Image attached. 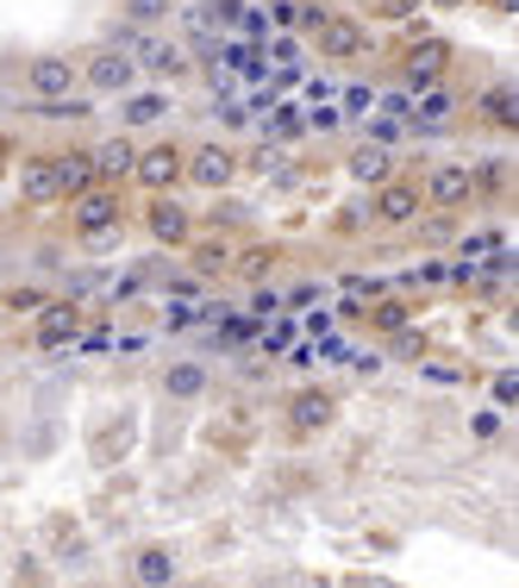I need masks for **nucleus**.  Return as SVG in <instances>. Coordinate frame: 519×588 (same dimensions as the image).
Here are the masks:
<instances>
[{
    "label": "nucleus",
    "instance_id": "1",
    "mask_svg": "<svg viewBox=\"0 0 519 588\" xmlns=\"http://www.w3.org/2000/svg\"><path fill=\"white\" fill-rule=\"evenodd\" d=\"M382 195H376V207H369V219H382V226H413L420 219V207H425V195L413 188V182H401V176H388V182H376Z\"/></svg>",
    "mask_w": 519,
    "mask_h": 588
},
{
    "label": "nucleus",
    "instance_id": "2",
    "mask_svg": "<svg viewBox=\"0 0 519 588\" xmlns=\"http://www.w3.org/2000/svg\"><path fill=\"white\" fill-rule=\"evenodd\" d=\"M182 176H188L194 188H226V182L238 176V157H231L226 144H201L194 157H182Z\"/></svg>",
    "mask_w": 519,
    "mask_h": 588
},
{
    "label": "nucleus",
    "instance_id": "3",
    "mask_svg": "<svg viewBox=\"0 0 519 588\" xmlns=\"http://www.w3.org/2000/svg\"><path fill=\"white\" fill-rule=\"evenodd\" d=\"M132 176L144 182L151 195H163V188H175V182H182V151H175V144H151V151H138Z\"/></svg>",
    "mask_w": 519,
    "mask_h": 588
},
{
    "label": "nucleus",
    "instance_id": "4",
    "mask_svg": "<svg viewBox=\"0 0 519 588\" xmlns=\"http://www.w3.org/2000/svg\"><path fill=\"white\" fill-rule=\"evenodd\" d=\"M76 226H82V238H88V244H113L119 238V200H113V188H107V195H82V214H76Z\"/></svg>",
    "mask_w": 519,
    "mask_h": 588
},
{
    "label": "nucleus",
    "instance_id": "5",
    "mask_svg": "<svg viewBox=\"0 0 519 588\" xmlns=\"http://www.w3.org/2000/svg\"><path fill=\"white\" fill-rule=\"evenodd\" d=\"M425 195H432V207H439V214H457V207H469V195H476V176H469L463 163H439Z\"/></svg>",
    "mask_w": 519,
    "mask_h": 588
},
{
    "label": "nucleus",
    "instance_id": "6",
    "mask_svg": "<svg viewBox=\"0 0 519 588\" xmlns=\"http://www.w3.org/2000/svg\"><path fill=\"white\" fill-rule=\"evenodd\" d=\"M407 63H413V76H407V95H420V88H432V81L444 76V63H451V44L444 39H425L407 51Z\"/></svg>",
    "mask_w": 519,
    "mask_h": 588
},
{
    "label": "nucleus",
    "instance_id": "7",
    "mask_svg": "<svg viewBox=\"0 0 519 588\" xmlns=\"http://www.w3.org/2000/svg\"><path fill=\"white\" fill-rule=\"evenodd\" d=\"M20 195L32 200V207H51V200L63 195V176H57V157H32L20 170Z\"/></svg>",
    "mask_w": 519,
    "mask_h": 588
},
{
    "label": "nucleus",
    "instance_id": "8",
    "mask_svg": "<svg viewBox=\"0 0 519 588\" xmlns=\"http://www.w3.org/2000/svg\"><path fill=\"white\" fill-rule=\"evenodd\" d=\"M332 413H338V401H332L326 389H301L289 401V426L294 432H320V426H332Z\"/></svg>",
    "mask_w": 519,
    "mask_h": 588
},
{
    "label": "nucleus",
    "instance_id": "9",
    "mask_svg": "<svg viewBox=\"0 0 519 588\" xmlns=\"http://www.w3.org/2000/svg\"><path fill=\"white\" fill-rule=\"evenodd\" d=\"M132 76H138V63H126L119 51H100V57L88 63V88H95V95H126Z\"/></svg>",
    "mask_w": 519,
    "mask_h": 588
},
{
    "label": "nucleus",
    "instance_id": "10",
    "mask_svg": "<svg viewBox=\"0 0 519 588\" xmlns=\"http://www.w3.org/2000/svg\"><path fill=\"white\" fill-rule=\"evenodd\" d=\"M25 81L39 88V100H57V95L76 88V63H69V57H39L32 69H25Z\"/></svg>",
    "mask_w": 519,
    "mask_h": 588
},
{
    "label": "nucleus",
    "instance_id": "11",
    "mask_svg": "<svg viewBox=\"0 0 519 588\" xmlns=\"http://www.w3.org/2000/svg\"><path fill=\"white\" fill-rule=\"evenodd\" d=\"M345 170H350V182H388L394 176V157H388V144L369 138V144H357V151L345 157Z\"/></svg>",
    "mask_w": 519,
    "mask_h": 588
},
{
    "label": "nucleus",
    "instance_id": "12",
    "mask_svg": "<svg viewBox=\"0 0 519 588\" xmlns=\"http://www.w3.org/2000/svg\"><path fill=\"white\" fill-rule=\"evenodd\" d=\"M144 226H151L156 244H188V214H182L175 200H156V195H151V214H144Z\"/></svg>",
    "mask_w": 519,
    "mask_h": 588
},
{
    "label": "nucleus",
    "instance_id": "13",
    "mask_svg": "<svg viewBox=\"0 0 519 588\" xmlns=\"http://www.w3.org/2000/svg\"><path fill=\"white\" fill-rule=\"evenodd\" d=\"M207 382H213L207 363H170V370H163V394H170V401H201Z\"/></svg>",
    "mask_w": 519,
    "mask_h": 588
},
{
    "label": "nucleus",
    "instance_id": "14",
    "mask_svg": "<svg viewBox=\"0 0 519 588\" xmlns=\"http://www.w3.org/2000/svg\"><path fill=\"white\" fill-rule=\"evenodd\" d=\"M357 51H364V25L332 13V20L320 25V57H357Z\"/></svg>",
    "mask_w": 519,
    "mask_h": 588
},
{
    "label": "nucleus",
    "instance_id": "15",
    "mask_svg": "<svg viewBox=\"0 0 519 588\" xmlns=\"http://www.w3.org/2000/svg\"><path fill=\"white\" fill-rule=\"evenodd\" d=\"M138 69H151V76H182L188 63H182V44H170V39H138Z\"/></svg>",
    "mask_w": 519,
    "mask_h": 588
},
{
    "label": "nucleus",
    "instance_id": "16",
    "mask_svg": "<svg viewBox=\"0 0 519 588\" xmlns=\"http://www.w3.org/2000/svg\"><path fill=\"white\" fill-rule=\"evenodd\" d=\"M132 582H144V588H163V582H175V557L163 545H144L132 557Z\"/></svg>",
    "mask_w": 519,
    "mask_h": 588
},
{
    "label": "nucleus",
    "instance_id": "17",
    "mask_svg": "<svg viewBox=\"0 0 519 588\" xmlns=\"http://www.w3.org/2000/svg\"><path fill=\"white\" fill-rule=\"evenodd\" d=\"M76 333H82V314H76V307H51V314L39 319V345H44V351H57V345H69Z\"/></svg>",
    "mask_w": 519,
    "mask_h": 588
},
{
    "label": "nucleus",
    "instance_id": "18",
    "mask_svg": "<svg viewBox=\"0 0 519 588\" xmlns=\"http://www.w3.org/2000/svg\"><path fill=\"white\" fill-rule=\"evenodd\" d=\"M132 157H138L132 138H107V144L95 151V176H126V170H132Z\"/></svg>",
    "mask_w": 519,
    "mask_h": 588
},
{
    "label": "nucleus",
    "instance_id": "19",
    "mask_svg": "<svg viewBox=\"0 0 519 588\" xmlns=\"http://www.w3.org/2000/svg\"><path fill=\"white\" fill-rule=\"evenodd\" d=\"M57 176H63V195H82V188L95 182V151H69V157H57Z\"/></svg>",
    "mask_w": 519,
    "mask_h": 588
},
{
    "label": "nucleus",
    "instance_id": "20",
    "mask_svg": "<svg viewBox=\"0 0 519 588\" xmlns=\"http://www.w3.org/2000/svg\"><path fill=\"white\" fill-rule=\"evenodd\" d=\"M482 119H488V126H507V132H513V119H519V95H513V81H507V88H488V95H482Z\"/></svg>",
    "mask_w": 519,
    "mask_h": 588
},
{
    "label": "nucleus",
    "instance_id": "21",
    "mask_svg": "<svg viewBox=\"0 0 519 588\" xmlns=\"http://www.w3.org/2000/svg\"><path fill=\"white\" fill-rule=\"evenodd\" d=\"M170 119V95H132L126 100V126H156Z\"/></svg>",
    "mask_w": 519,
    "mask_h": 588
},
{
    "label": "nucleus",
    "instance_id": "22",
    "mask_svg": "<svg viewBox=\"0 0 519 588\" xmlns=\"http://www.w3.org/2000/svg\"><path fill=\"white\" fill-rule=\"evenodd\" d=\"M170 0H126V25H163Z\"/></svg>",
    "mask_w": 519,
    "mask_h": 588
},
{
    "label": "nucleus",
    "instance_id": "23",
    "mask_svg": "<svg viewBox=\"0 0 519 588\" xmlns=\"http://www.w3.org/2000/svg\"><path fill=\"white\" fill-rule=\"evenodd\" d=\"M495 401H500L507 413H513V401H519V375H513V370H507V375H495Z\"/></svg>",
    "mask_w": 519,
    "mask_h": 588
},
{
    "label": "nucleus",
    "instance_id": "24",
    "mask_svg": "<svg viewBox=\"0 0 519 588\" xmlns=\"http://www.w3.org/2000/svg\"><path fill=\"white\" fill-rule=\"evenodd\" d=\"M345 126V107H313V132H338Z\"/></svg>",
    "mask_w": 519,
    "mask_h": 588
},
{
    "label": "nucleus",
    "instance_id": "25",
    "mask_svg": "<svg viewBox=\"0 0 519 588\" xmlns=\"http://www.w3.org/2000/svg\"><path fill=\"white\" fill-rule=\"evenodd\" d=\"M369 226V207L364 200H357V207H345V214H338V232H364Z\"/></svg>",
    "mask_w": 519,
    "mask_h": 588
},
{
    "label": "nucleus",
    "instance_id": "26",
    "mask_svg": "<svg viewBox=\"0 0 519 588\" xmlns=\"http://www.w3.org/2000/svg\"><path fill=\"white\" fill-rule=\"evenodd\" d=\"M194 263H201V270H226V244H201Z\"/></svg>",
    "mask_w": 519,
    "mask_h": 588
},
{
    "label": "nucleus",
    "instance_id": "27",
    "mask_svg": "<svg viewBox=\"0 0 519 588\" xmlns=\"http://www.w3.org/2000/svg\"><path fill=\"white\" fill-rule=\"evenodd\" d=\"M238 263H245V275H250V282H257V275H263V270H270V263H275V257H270V251H245V257H238Z\"/></svg>",
    "mask_w": 519,
    "mask_h": 588
},
{
    "label": "nucleus",
    "instance_id": "28",
    "mask_svg": "<svg viewBox=\"0 0 519 588\" xmlns=\"http://www.w3.org/2000/svg\"><path fill=\"white\" fill-rule=\"evenodd\" d=\"M369 319H376V326H401V319H407V307H401V301H382V307H376Z\"/></svg>",
    "mask_w": 519,
    "mask_h": 588
},
{
    "label": "nucleus",
    "instance_id": "29",
    "mask_svg": "<svg viewBox=\"0 0 519 588\" xmlns=\"http://www.w3.org/2000/svg\"><path fill=\"white\" fill-rule=\"evenodd\" d=\"M275 307H282V301H275V294H270V288H257V294H250V314H257V319H270V314H275Z\"/></svg>",
    "mask_w": 519,
    "mask_h": 588
},
{
    "label": "nucleus",
    "instance_id": "30",
    "mask_svg": "<svg viewBox=\"0 0 519 588\" xmlns=\"http://www.w3.org/2000/svg\"><path fill=\"white\" fill-rule=\"evenodd\" d=\"M444 113H451V95H425L420 100V119H444Z\"/></svg>",
    "mask_w": 519,
    "mask_h": 588
},
{
    "label": "nucleus",
    "instance_id": "31",
    "mask_svg": "<svg viewBox=\"0 0 519 588\" xmlns=\"http://www.w3.org/2000/svg\"><path fill=\"white\" fill-rule=\"evenodd\" d=\"M369 138H376V144H394V138H401V119H376V126H369Z\"/></svg>",
    "mask_w": 519,
    "mask_h": 588
},
{
    "label": "nucleus",
    "instance_id": "32",
    "mask_svg": "<svg viewBox=\"0 0 519 588\" xmlns=\"http://www.w3.org/2000/svg\"><path fill=\"white\" fill-rule=\"evenodd\" d=\"M289 338H294V326H289V319H275V326H270V338H263V351H282Z\"/></svg>",
    "mask_w": 519,
    "mask_h": 588
},
{
    "label": "nucleus",
    "instance_id": "33",
    "mask_svg": "<svg viewBox=\"0 0 519 588\" xmlns=\"http://www.w3.org/2000/svg\"><path fill=\"white\" fill-rule=\"evenodd\" d=\"M369 107H376V95H369V88H350V95H345V113H369Z\"/></svg>",
    "mask_w": 519,
    "mask_h": 588
},
{
    "label": "nucleus",
    "instance_id": "34",
    "mask_svg": "<svg viewBox=\"0 0 519 588\" xmlns=\"http://www.w3.org/2000/svg\"><path fill=\"white\" fill-rule=\"evenodd\" d=\"M407 13H420V0H382V20H407Z\"/></svg>",
    "mask_w": 519,
    "mask_h": 588
},
{
    "label": "nucleus",
    "instance_id": "35",
    "mask_svg": "<svg viewBox=\"0 0 519 588\" xmlns=\"http://www.w3.org/2000/svg\"><path fill=\"white\" fill-rule=\"evenodd\" d=\"M275 132H282V138H294V132H301V119H294V107H275Z\"/></svg>",
    "mask_w": 519,
    "mask_h": 588
},
{
    "label": "nucleus",
    "instance_id": "36",
    "mask_svg": "<svg viewBox=\"0 0 519 588\" xmlns=\"http://www.w3.org/2000/svg\"><path fill=\"white\" fill-rule=\"evenodd\" d=\"M313 301H320V282H301V288L289 294V307H313Z\"/></svg>",
    "mask_w": 519,
    "mask_h": 588
},
{
    "label": "nucleus",
    "instance_id": "37",
    "mask_svg": "<svg viewBox=\"0 0 519 588\" xmlns=\"http://www.w3.org/2000/svg\"><path fill=\"white\" fill-rule=\"evenodd\" d=\"M0 163H7V138H0Z\"/></svg>",
    "mask_w": 519,
    "mask_h": 588
}]
</instances>
